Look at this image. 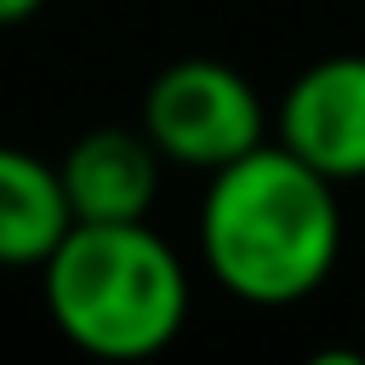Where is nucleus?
<instances>
[{"instance_id":"423d86ee","label":"nucleus","mask_w":365,"mask_h":365,"mask_svg":"<svg viewBox=\"0 0 365 365\" xmlns=\"http://www.w3.org/2000/svg\"><path fill=\"white\" fill-rule=\"evenodd\" d=\"M68 228L74 211L57 165L0 143V268H40Z\"/></svg>"},{"instance_id":"f257e3e1","label":"nucleus","mask_w":365,"mask_h":365,"mask_svg":"<svg viewBox=\"0 0 365 365\" xmlns=\"http://www.w3.org/2000/svg\"><path fill=\"white\" fill-rule=\"evenodd\" d=\"M336 257V182L285 143H257L211 171L200 194V262L228 297L251 308H291L331 279Z\"/></svg>"},{"instance_id":"0eeeda50","label":"nucleus","mask_w":365,"mask_h":365,"mask_svg":"<svg viewBox=\"0 0 365 365\" xmlns=\"http://www.w3.org/2000/svg\"><path fill=\"white\" fill-rule=\"evenodd\" d=\"M40 6H46V0H0V29H11V23H29Z\"/></svg>"},{"instance_id":"f03ea898","label":"nucleus","mask_w":365,"mask_h":365,"mask_svg":"<svg viewBox=\"0 0 365 365\" xmlns=\"http://www.w3.org/2000/svg\"><path fill=\"white\" fill-rule=\"evenodd\" d=\"M40 302L57 336L91 359H154L182 336L188 268L143 222H74L40 262Z\"/></svg>"},{"instance_id":"7ed1b4c3","label":"nucleus","mask_w":365,"mask_h":365,"mask_svg":"<svg viewBox=\"0 0 365 365\" xmlns=\"http://www.w3.org/2000/svg\"><path fill=\"white\" fill-rule=\"evenodd\" d=\"M137 125L171 165H188L205 177L217 165L251 154L257 143H268V108H262L257 86L217 57L165 63L143 91Z\"/></svg>"},{"instance_id":"39448f33","label":"nucleus","mask_w":365,"mask_h":365,"mask_svg":"<svg viewBox=\"0 0 365 365\" xmlns=\"http://www.w3.org/2000/svg\"><path fill=\"white\" fill-rule=\"evenodd\" d=\"M165 154L143 125H91L57 160L74 222H143L160 200Z\"/></svg>"},{"instance_id":"20e7f679","label":"nucleus","mask_w":365,"mask_h":365,"mask_svg":"<svg viewBox=\"0 0 365 365\" xmlns=\"http://www.w3.org/2000/svg\"><path fill=\"white\" fill-rule=\"evenodd\" d=\"M274 143H285L331 182H359L365 177V57L336 51L308 63L274 108Z\"/></svg>"}]
</instances>
